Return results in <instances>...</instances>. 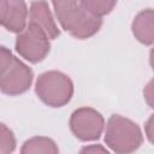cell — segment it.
<instances>
[{
    "label": "cell",
    "instance_id": "4fadbf2b",
    "mask_svg": "<svg viewBox=\"0 0 154 154\" xmlns=\"http://www.w3.org/2000/svg\"><path fill=\"white\" fill-rule=\"evenodd\" d=\"M143 95H144V99H146L147 103L149 105V107L154 108V78L146 85V88L143 90Z\"/></svg>",
    "mask_w": 154,
    "mask_h": 154
},
{
    "label": "cell",
    "instance_id": "6da1fadb",
    "mask_svg": "<svg viewBox=\"0 0 154 154\" xmlns=\"http://www.w3.org/2000/svg\"><path fill=\"white\" fill-rule=\"evenodd\" d=\"M57 18L67 32L76 38H88L102 25L101 17L93 14L82 0H52Z\"/></svg>",
    "mask_w": 154,
    "mask_h": 154
},
{
    "label": "cell",
    "instance_id": "30bf717a",
    "mask_svg": "<svg viewBox=\"0 0 154 154\" xmlns=\"http://www.w3.org/2000/svg\"><path fill=\"white\" fill-rule=\"evenodd\" d=\"M23 154H30V153H52L57 154L59 153L58 147L55 143L46 137H34L29 141H26L22 148Z\"/></svg>",
    "mask_w": 154,
    "mask_h": 154
},
{
    "label": "cell",
    "instance_id": "277c9868",
    "mask_svg": "<svg viewBox=\"0 0 154 154\" xmlns=\"http://www.w3.org/2000/svg\"><path fill=\"white\" fill-rule=\"evenodd\" d=\"M36 94L46 105L61 107L71 100L73 84L66 75L58 71H48L38 77Z\"/></svg>",
    "mask_w": 154,
    "mask_h": 154
},
{
    "label": "cell",
    "instance_id": "ba28073f",
    "mask_svg": "<svg viewBox=\"0 0 154 154\" xmlns=\"http://www.w3.org/2000/svg\"><path fill=\"white\" fill-rule=\"evenodd\" d=\"M35 24H37L38 26H41L47 35L49 36V38H55L57 36H59L60 31L52 17V13L49 11L48 4L45 0H38V1H34L30 6V20Z\"/></svg>",
    "mask_w": 154,
    "mask_h": 154
},
{
    "label": "cell",
    "instance_id": "52a82bcc",
    "mask_svg": "<svg viewBox=\"0 0 154 154\" xmlns=\"http://www.w3.org/2000/svg\"><path fill=\"white\" fill-rule=\"evenodd\" d=\"M1 25L11 32H22L25 29L28 10L24 0H0Z\"/></svg>",
    "mask_w": 154,
    "mask_h": 154
},
{
    "label": "cell",
    "instance_id": "8992f818",
    "mask_svg": "<svg viewBox=\"0 0 154 154\" xmlns=\"http://www.w3.org/2000/svg\"><path fill=\"white\" fill-rule=\"evenodd\" d=\"M103 125L105 122L102 116L90 107L76 109L70 119L71 131L81 141L97 140L102 134Z\"/></svg>",
    "mask_w": 154,
    "mask_h": 154
},
{
    "label": "cell",
    "instance_id": "7a4b0ae2",
    "mask_svg": "<svg viewBox=\"0 0 154 154\" xmlns=\"http://www.w3.org/2000/svg\"><path fill=\"white\" fill-rule=\"evenodd\" d=\"M143 137L137 124L122 116L114 114L107 122L105 142L117 153L135 152L142 144Z\"/></svg>",
    "mask_w": 154,
    "mask_h": 154
},
{
    "label": "cell",
    "instance_id": "5bb4252c",
    "mask_svg": "<svg viewBox=\"0 0 154 154\" xmlns=\"http://www.w3.org/2000/svg\"><path fill=\"white\" fill-rule=\"evenodd\" d=\"M146 134L148 140L154 144V114L146 123Z\"/></svg>",
    "mask_w": 154,
    "mask_h": 154
},
{
    "label": "cell",
    "instance_id": "9c48e42d",
    "mask_svg": "<svg viewBox=\"0 0 154 154\" xmlns=\"http://www.w3.org/2000/svg\"><path fill=\"white\" fill-rule=\"evenodd\" d=\"M132 32L143 45L154 43V10L147 8L135 17Z\"/></svg>",
    "mask_w": 154,
    "mask_h": 154
},
{
    "label": "cell",
    "instance_id": "8fae6325",
    "mask_svg": "<svg viewBox=\"0 0 154 154\" xmlns=\"http://www.w3.org/2000/svg\"><path fill=\"white\" fill-rule=\"evenodd\" d=\"M84 6L90 11L93 14L97 17H102L107 13H109L114 5L117 4V0H82Z\"/></svg>",
    "mask_w": 154,
    "mask_h": 154
},
{
    "label": "cell",
    "instance_id": "3957f363",
    "mask_svg": "<svg viewBox=\"0 0 154 154\" xmlns=\"http://www.w3.org/2000/svg\"><path fill=\"white\" fill-rule=\"evenodd\" d=\"M32 82V71L12 53L1 47V91L7 95H18L26 91Z\"/></svg>",
    "mask_w": 154,
    "mask_h": 154
},
{
    "label": "cell",
    "instance_id": "2e32d148",
    "mask_svg": "<svg viewBox=\"0 0 154 154\" xmlns=\"http://www.w3.org/2000/svg\"><path fill=\"white\" fill-rule=\"evenodd\" d=\"M149 61H150V65H152V69L154 70V48L150 51V57H149Z\"/></svg>",
    "mask_w": 154,
    "mask_h": 154
},
{
    "label": "cell",
    "instance_id": "5b68a950",
    "mask_svg": "<svg viewBox=\"0 0 154 154\" xmlns=\"http://www.w3.org/2000/svg\"><path fill=\"white\" fill-rule=\"evenodd\" d=\"M49 36L37 24L29 22L16 40L17 52L30 63H38L49 52Z\"/></svg>",
    "mask_w": 154,
    "mask_h": 154
},
{
    "label": "cell",
    "instance_id": "9a60e30c",
    "mask_svg": "<svg viewBox=\"0 0 154 154\" xmlns=\"http://www.w3.org/2000/svg\"><path fill=\"white\" fill-rule=\"evenodd\" d=\"M82 153H91V152H101V153H107V150L100 146H90V147H85L81 150Z\"/></svg>",
    "mask_w": 154,
    "mask_h": 154
},
{
    "label": "cell",
    "instance_id": "7c38bea8",
    "mask_svg": "<svg viewBox=\"0 0 154 154\" xmlns=\"http://www.w3.org/2000/svg\"><path fill=\"white\" fill-rule=\"evenodd\" d=\"M14 146H16V142H14V137H13L11 130H8L5 124H1V131H0V153H2V154L11 153V152H13Z\"/></svg>",
    "mask_w": 154,
    "mask_h": 154
}]
</instances>
